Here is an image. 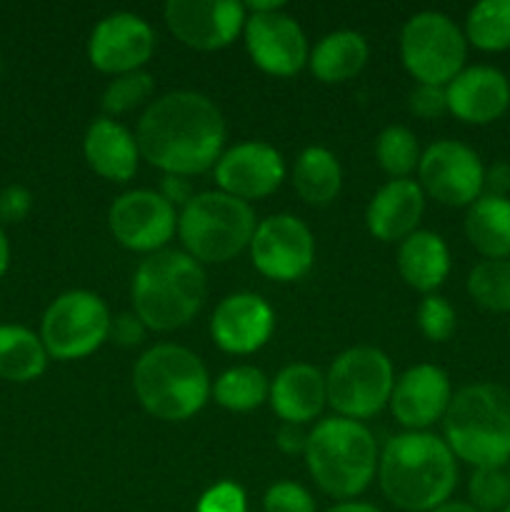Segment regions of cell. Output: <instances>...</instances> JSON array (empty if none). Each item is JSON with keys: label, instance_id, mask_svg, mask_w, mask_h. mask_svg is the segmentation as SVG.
<instances>
[{"label": "cell", "instance_id": "obj_1", "mask_svg": "<svg viewBox=\"0 0 510 512\" xmlns=\"http://www.w3.org/2000/svg\"><path fill=\"white\" fill-rule=\"evenodd\" d=\"M138 150L165 175H198L220 160L225 120L203 93L178 90L155 100L138 123Z\"/></svg>", "mask_w": 510, "mask_h": 512}, {"label": "cell", "instance_id": "obj_2", "mask_svg": "<svg viewBox=\"0 0 510 512\" xmlns=\"http://www.w3.org/2000/svg\"><path fill=\"white\" fill-rule=\"evenodd\" d=\"M380 488L400 510L430 512L448 503L458 483L453 450L433 433L395 435L378 460Z\"/></svg>", "mask_w": 510, "mask_h": 512}, {"label": "cell", "instance_id": "obj_3", "mask_svg": "<svg viewBox=\"0 0 510 512\" xmlns=\"http://www.w3.org/2000/svg\"><path fill=\"white\" fill-rule=\"evenodd\" d=\"M445 443L473 468H505L510 460V393L495 383L465 385L443 418Z\"/></svg>", "mask_w": 510, "mask_h": 512}, {"label": "cell", "instance_id": "obj_4", "mask_svg": "<svg viewBox=\"0 0 510 512\" xmlns=\"http://www.w3.org/2000/svg\"><path fill=\"white\" fill-rule=\"evenodd\" d=\"M205 273L198 260L180 250H158L133 275L135 315L150 330H175L193 320L205 300Z\"/></svg>", "mask_w": 510, "mask_h": 512}, {"label": "cell", "instance_id": "obj_5", "mask_svg": "<svg viewBox=\"0 0 510 512\" xmlns=\"http://www.w3.org/2000/svg\"><path fill=\"white\" fill-rule=\"evenodd\" d=\"M133 388L140 405L160 420H188L210 395L203 360L180 345H155L145 350L133 370Z\"/></svg>", "mask_w": 510, "mask_h": 512}, {"label": "cell", "instance_id": "obj_6", "mask_svg": "<svg viewBox=\"0 0 510 512\" xmlns=\"http://www.w3.org/2000/svg\"><path fill=\"white\" fill-rule=\"evenodd\" d=\"M305 463L323 493L343 500L355 498L373 480L378 445L363 423L338 415L310 430Z\"/></svg>", "mask_w": 510, "mask_h": 512}, {"label": "cell", "instance_id": "obj_7", "mask_svg": "<svg viewBox=\"0 0 510 512\" xmlns=\"http://www.w3.org/2000/svg\"><path fill=\"white\" fill-rule=\"evenodd\" d=\"M255 213L245 200L228 193L193 195L178 215V235L198 263H225L248 248L255 233Z\"/></svg>", "mask_w": 510, "mask_h": 512}, {"label": "cell", "instance_id": "obj_8", "mask_svg": "<svg viewBox=\"0 0 510 512\" xmlns=\"http://www.w3.org/2000/svg\"><path fill=\"white\" fill-rule=\"evenodd\" d=\"M393 365L388 355L370 345L350 348L335 358L325 375L328 403L340 418L365 420L390 403L393 395Z\"/></svg>", "mask_w": 510, "mask_h": 512}, {"label": "cell", "instance_id": "obj_9", "mask_svg": "<svg viewBox=\"0 0 510 512\" xmlns=\"http://www.w3.org/2000/svg\"><path fill=\"white\" fill-rule=\"evenodd\" d=\"M400 55L415 80L445 88L465 68L468 40L453 18L423 10L405 23L400 33Z\"/></svg>", "mask_w": 510, "mask_h": 512}, {"label": "cell", "instance_id": "obj_10", "mask_svg": "<svg viewBox=\"0 0 510 512\" xmlns=\"http://www.w3.org/2000/svg\"><path fill=\"white\" fill-rule=\"evenodd\" d=\"M108 305L88 290H70L55 298L43 315V340L48 355L78 360L95 353L110 333Z\"/></svg>", "mask_w": 510, "mask_h": 512}, {"label": "cell", "instance_id": "obj_11", "mask_svg": "<svg viewBox=\"0 0 510 512\" xmlns=\"http://www.w3.org/2000/svg\"><path fill=\"white\" fill-rule=\"evenodd\" d=\"M418 175L425 193L450 208H470L483 195V160L460 140H438L428 145L420 155Z\"/></svg>", "mask_w": 510, "mask_h": 512}, {"label": "cell", "instance_id": "obj_12", "mask_svg": "<svg viewBox=\"0 0 510 512\" xmlns=\"http://www.w3.org/2000/svg\"><path fill=\"white\" fill-rule=\"evenodd\" d=\"M250 258L265 278L290 283L313 268L315 240L308 225L295 215H270L255 228Z\"/></svg>", "mask_w": 510, "mask_h": 512}, {"label": "cell", "instance_id": "obj_13", "mask_svg": "<svg viewBox=\"0 0 510 512\" xmlns=\"http://www.w3.org/2000/svg\"><path fill=\"white\" fill-rule=\"evenodd\" d=\"M108 228L113 238L128 250L158 253L178 230V215L160 193L130 190L110 205Z\"/></svg>", "mask_w": 510, "mask_h": 512}, {"label": "cell", "instance_id": "obj_14", "mask_svg": "<svg viewBox=\"0 0 510 512\" xmlns=\"http://www.w3.org/2000/svg\"><path fill=\"white\" fill-rule=\"evenodd\" d=\"M245 5L238 0H170L165 20L175 38L195 50H218L245 28Z\"/></svg>", "mask_w": 510, "mask_h": 512}, {"label": "cell", "instance_id": "obj_15", "mask_svg": "<svg viewBox=\"0 0 510 512\" xmlns=\"http://www.w3.org/2000/svg\"><path fill=\"white\" fill-rule=\"evenodd\" d=\"M155 53V30L135 13H110L93 28L88 58L103 73H133Z\"/></svg>", "mask_w": 510, "mask_h": 512}, {"label": "cell", "instance_id": "obj_16", "mask_svg": "<svg viewBox=\"0 0 510 512\" xmlns=\"http://www.w3.org/2000/svg\"><path fill=\"white\" fill-rule=\"evenodd\" d=\"M245 48L260 70L270 75H295L308 60V40L298 20L283 10L250 13L245 18Z\"/></svg>", "mask_w": 510, "mask_h": 512}, {"label": "cell", "instance_id": "obj_17", "mask_svg": "<svg viewBox=\"0 0 510 512\" xmlns=\"http://www.w3.org/2000/svg\"><path fill=\"white\" fill-rule=\"evenodd\" d=\"M285 178V163L283 155L268 143L260 140H248L228 153L220 155L215 163V180L223 188V193L233 195L240 200H255L265 198Z\"/></svg>", "mask_w": 510, "mask_h": 512}, {"label": "cell", "instance_id": "obj_18", "mask_svg": "<svg viewBox=\"0 0 510 512\" xmlns=\"http://www.w3.org/2000/svg\"><path fill=\"white\" fill-rule=\"evenodd\" d=\"M273 328V308L255 293L228 295L210 318L215 345L230 355H250L260 350L273 335Z\"/></svg>", "mask_w": 510, "mask_h": 512}, {"label": "cell", "instance_id": "obj_19", "mask_svg": "<svg viewBox=\"0 0 510 512\" xmlns=\"http://www.w3.org/2000/svg\"><path fill=\"white\" fill-rule=\"evenodd\" d=\"M450 400H453V388L448 373L438 365L425 363L400 375L390 395V410L400 425L423 430L445 418Z\"/></svg>", "mask_w": 510, "mask_h": 512}, {"label": "cell", "instance_id": "obj_20", "mask_svg": "<svg viewBox=\"0 0 510 512\" xmlns=\"http://www.w3.org/2000/svg\"><path fill=\"white\" fill-rule=\"evenodd\" d=\"M448 113L470 125H488L510 108V80L493 65L463 68L448 85Z\"/></svg>", "mask_w": 510, "mask_h": 512}, {"label": "cell", "instance_id": "obj_21", "mask_svg": "<svg viewBox=\"0 0 510 512\" xmlns=\"http://www.w3.org/2000/svg\"><path fill=\"white\" fill-rule=\"evenodd\" d=\"M423 208V188L415 180H390L370 200L365 210V223L375 238L383 243H395L415 233Z\"/></svg>", "mask_w": 510, "mask_h": 512}, {"label": "cell", "instance_id": "obj_22", "mask_svg": "<svg viewBox=\"0 0 510 512\" xmlns=\"http://www.w3.org/2000/svg\"><path fill=\"white\" fill-rule=\"evenodd\" d=\"M268 398L280 420L303 425L320 415L325 400H328V390H325V378L318 368L295 363L280 370L278 378L270 385Z\"/></svg>", "mask_w": 510, "mask_h": 512}, {"label": "cell", "instance_id": "obj_23", "mask_svg": "<svg viewBox=\"0 0 510 512\" xmlns=\"http://www.w3.org/2000/svg\"><path fill=\"white\" fill-rule=\"evenodd\" d=\"M83 150L90 168L115 183H125L138 170V140L130 135L128 128L110 118H98L90 123Z\"/></svg>", "mask_w": 510, "mask_h": 512}, {"label": "cell", "instance_id": "obj_24", "mask_svg": "<svg viewBox=\"0 0 510 512\" xmlns=\"http://www.w3.org/2000/svg\"><path fill=\"white\" fill-rule=\"evenodd\" d=\"M398 270L410 288L433 293L450 273V250L438 233L415 230L400 243Z\"/></svg>", "mask_w": 510, "mask_h": 512}, {"label": "cell", "instance_id": "obj_25", "mask_svg": "<svg viewBox=\"0 0 510 512\" xmlns=\"http://www.w3.org/2000/svg\"><path fill=\"white\" fill-rule=\"evenodd\" d=\"M465 235L485 260H510V198L480 195L465 215Z\"/></svg>", "mask_w": 510, "mask_h": 512}, {"label": "cell", "instance_id": "obj_26", "mask_svg": "<svg viewBox=\"0 0 510 512\" xmlns=\"http://www.w3.org/2000/svg\"><path fill=\"white\" fill-rule=\"evenodd\" d=\"M310 70L323 83H343L358 75L368 60V43L355 30H335L325 35L310 53Z\"/></svg>", "mask_w": 510, "mask_h": 512}, {"label": "cell", "instance_id": "obj_27", "mask_svg": "<svg viewBox=\"0 0 510 512\" xmlns=\"http://www.w3.org/2000/svg\"><path fill=\"white\" fill-rule=\"evenodd\" d=\"M343 185V170L330 150L305 148L293 168V188L308 205H330Z\"/></svg>", "mask_w": 510, "mask_h": 512}, {"label": "cell", "instance_id": "obj_28", "mask_svg": "<svg viewBox=\"0 0 510 512\" xmlns=\"http://www.w3.org/2000/svg\"><path fill=\"white\" fill-rule=\"evenodd\" d=\"M48 350L43 340L20 325H0V378L28 383L43 375Z\"/></svg>", "mask_w": 510, "mask_h": 512}, {"label": "cell", "instance_id": "obj_29", "mask_svg": "<svg viewBox=\"0 0 510 512\" xmlns=\"http://www.w3.org/2000/svg\"><path fill=\"white\" fill-rule=\"evenodd\" d=\"M465 40L485 53L510 50V0H480L465 18Z\"/></svg>", "mask_w": 510, "mask_h": 512}, {"label": "cell", "instance_id": "obj_30", "mask_svg": "<svg viewBox=\"0 0 510 512\" xmlns=\"http://www.w3.org/2000/svg\"><path fill=\"white\" fill-rule=\"evenodd\" d=\"M213 395L215 403L223 405L225 410L248 413V410H255L268 400L270 385L263 370L253 368V365H238V368L225 370L215 380Z\"/></svg>", "mask_w": 510, "mask_h": 512}, {"label": "cell", "instance_id": "obj_31", "mask_svg": "<svg viewBox=\"0 0 510 512\" xmlns=\"http://www.w3.org/2000/svg\"><path fill=\"white\" fill-rule=\"evenodd\" d=\"M468 293L490 313H510V260H480L468 275Z\"/></svg>", "mask_w": 510, "mask_h": 512}, {"label": "cell", "instance_id": "obj_32", "mask_svg": "<svg viewBox=\"0 0 510 512\" xmlns=\"http://www.w3.org/2000/svg\"><path fill=\"white\" fill-rule=\"evenodd\" d=\"M375 155L385 173L393 175V180H403L420 165L418 138L403 125H388L378 135Z\"/></svg>", "mask_w": 510, "mask_h": 512}, {"label": "cell", "instance_id": "obj_33", "mask_svg": "<svg viewBox=\"0 0 510 512\" xmlns=\"http://www.w3.org/2000/svg\"><path fill=\"white\" fill-rule=\"evenodd\" d=\"M468 493L470 505L480 512H500L510 503V473L505 468H475Z\"/></svg>", "mask_w": 510, "mask_h": 512}, {"label": "cell", "instance_id": "obj_34", "mask_svg": "<svg viewBox=\"0 0 510 512\" xmlns=\"http://www.w3.org/2000/svg\"><path fill=\"white\" fill-rule=\"evenodd\" d=\"M150 93H153V75L145 73V70H133V73L115 75V80H110L100 105H103L105 113L118 115L125 110H133Z\"/></svg>", "mask_w": 510, "mask_h": 512}, {"label": "cell", "instance_id": "obj_35", "mask_svg": "<svg viewBox=\"0 0 510 512\" xmlns=\"http://www.w3.org/2000/svg\"><path fill=\"white\" fill-rule=\"evenodd\" d=\"M418 325L423 335L433 343H445L455 333V308L440 295H425L418 308Z\"/></svg>", "mask_w": 510, "mask_h": 512}, {"label": "cell", "instance_id": "obj_36", "mask_svg": "<svg viewBox=\"0 0 510 512\" xmlns=\"http://www.w3.org/2000/svg\"><path fill=\"white\" fill-rule=\"evenodd\" d=\"M263 508L265 512H315V500L303 485L283 480L270 485L263 498Z\"/></svg>", "mask_w": 510, "mask_h": 512}, {"label": "cell", "instance_id": "obj_37", "mask_svg": "<svg viewBox=\"0 0 510 512\" xmlns=\"http://www.w3.org/2000/svg\"><path fill=\"white\" fill-rule=\"evenodd\" d=\"M408 108L415 118L435 120L440 118V115L448 113V95H445L443 85L418 83L413 90H410Z\"/></svg>", "mask_w": 510, "mask_h": 512}, {"label": "cell", "instance_id": "obj_38", "mask_svg": "<svg viewBox=\"0 0 510 512\" xmlns=\"http://www.w3.org/2000/svg\"><path fill=\"white\" fill-rule=\"evenodd\" d=\"M248 503H245V493L240 485L235 483H218L203 493L198 503V512H245Z\"/></svg>", "mask_w": 510, "mask_h": 512}, {"label": "cell", "instance_id": "obj_39", "mask_svg": "<svg viewBox=\"0 0 510 512\" xmlns=\"http://www.w3.org/2000/svg\"><path fill=\"white\" fill-rule=\"evenodd\" d=\"M33 195L23 185H10L0 193V223H20L30 213Z\"/></svg>", "mask_w": 510, "mask_h": 512}, {"label": "cell", "instance_id": "obj_40", "mask_svg": "<svg viewBox=\"0 0 510 512\" xmlns=\"http://www.w3.org/2000/svg\"><path fill=\"white\" fill-rule=\"evenodd\" d=\"M110 340H115L123 348H133V345L143 343L145 338V325L143 320L138 318L135 313H120L110 320Z\"/></svg>", "mask_w": 510, "mask_h": 512}, {"label": "cell", "instance_id": "obj_41", "mask_svg": "<svg viewBox=\"0 0 510 512\" xmlns=\"http://www.w3.org/2000/svg\"><path fill=\"white\" fill-rule=\"evenodd\" d=\"M483 193L500 195V198H510V163L498 160L490 168H485V183Z\"/></svg>", "mask_w": 510, "mask_h": 512}, {"label": "cell", "instance_id": "obj_42", "mask_svg": "<svg viewBox=\"0 0 510 512\" xmlns=\"http://www.w3.org/2000/svg\"><path fill=\"white\" fill-rule=\"evenodd\" d=\"M160 195L168 200L170 205H188L193 200V185L188 183V178L183 175H165L163 185H160Z\"/></svg>", "mask_w": 510, "mask_h": 512}, {"label": "cell", "instance_id": "obj_43", "mask_svg": "<svg viewBox=\"0 0 510 512\" xmlns=\"http://www.w3.org/2000/svg\"><path fill=\"white\" fill-rule=\"evenodd\" d=\"M305 445H308V433H303L300 425L285 423L283 428L278 430V448L285 450V453H305Z\"/></svg>", "mask_w": 510, "mask_h": 512}, {"label": "cell", "instance_id": "obj_44", "mask_svg": "<svg viewBox=\"0 0 510 512\" xmlns=\"http://www.w3.org/2000/svg\"><path fill=\"white\" fill-rule=\"evenodd\" d=\"M328 512H383V510L375 508V505L370 503H340V505H333Z\"/></svg>", "mask_w": 510, "mask_h": 512}, {"label": "cell", "instance_id": "obj_45", "mask_svg": "<svg viewBox=\"0 0 510 512\" xmlns=\"http://www.w3.org/2000/svg\"><path fill=\"white\" fill-rule=\"evenodd\" d=\"M430 512H480V510L470 503H455V500H448V503H443L440 508H435Z\"/></svg>", "mask_w": 510, "mask_h": 512}, {"label": "cell", "instance_id": "obj_46", "mask_svg": "<svg viewBox=\"0 0 510 512\" xmlns=\"http://www.w3.org/2000/svg\"><path fill=\"white\" fill-rule=\"evenodd\" d=\"M8 263H10V245H8V238H5L3 228H0V278H3L5 270H8Z\"/></svg>", "mask_w": 510, "mask_h": 512}, {"label": "cell", "instance_id": "obj_47", "mask_svg": "<svg viewBox=\"0 0 510 512\" xmlns=\"http://www.w3.org/2000/svg\"><path fill=\"white\" fill-rule=\"evenodd\" d=\"M500 512H510V503H508V505H505V508H503V510H500Z\"/></svg>", "mask_w": 510, "mask_h": 512}, {"label": "cell", "instance_id": "obj_48", "mask_svg": "<svg viewBox=\"0 0 510 512\" xmlns=\"http://www.w3.org/2000/svg\"><path fill=\"white\" fill-rule=\"evenodd\" d=\"M508 333H510V325H508Z\"/></svg>", "mask_w": 510, "mask_h": 512}]
</instances>
